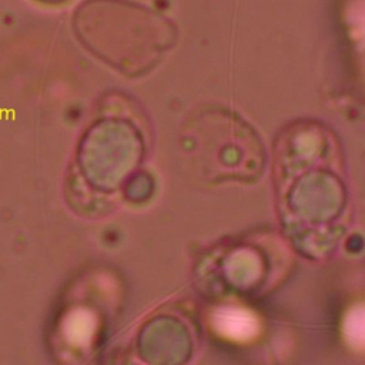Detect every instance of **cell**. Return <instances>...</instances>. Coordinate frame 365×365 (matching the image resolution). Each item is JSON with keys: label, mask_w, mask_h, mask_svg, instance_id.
<instances>
[{"label": "cell", "mask_w": 365, "mask_h": 365, "mask_svg": "<svg viewBox=\"0 0 365 365\" xmlns=\"http://www.w3.org/2000/svg\"><path fill=\"white\" fill-rule=\"evenodd\" d=\"M73 21L86 47L123 73L150 68L171 44L170 23L130 1L88 0Z\"/></svg>", "instance_id": "obj_1"}, {"label": "cell", "mask_w": 365, "mask_h": 365, "mask_svg": "<svg viewBox=\"0 0 365 365\" xmlns=\"http://www.w3.org/2000/svg\"><path fill=\"white\" fill-rule=\"evenodd\" d=\"M215 325L220 334L235 341H247L258 332V322L252 314L238 308L222 309L217 315Z\"/></svg>", "instance_id": "obj_2"}, {"label": "cell", "mask_w": 365, "mask_h": 365, "mask_svg": "<svg viewBox=\"0 0 365 365\" xmlns=\"http://www.w3.org/2000/svg\"><path fill=\"white\" fill-rule=\"evenodd\" d=\"M362 329H364V327H362V312L361 311L352 312L348 317V321H346V325H345V332L354 344H359V345L362 344Z\"/></svg>", "instance_id": "obj_3"}]
</instances>
